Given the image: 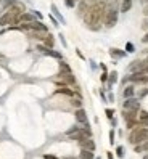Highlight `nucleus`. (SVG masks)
Segmentation results:
<instances>
[{"mask_svg": "<svg viewBox=\"0 0 148 159\" xmlns=\"http://www.w3.org/2000/svg\"><path fill=\"white\" fill-rule=\"evenodd\" d=\"M105 10H106V5L98 2L95 7H92L90 10L82 16L84 18V23H86V26L89 27V29H92V31H98L100 29V23L103 21Z\"/></svg>", "mask_w": 148, "mask_h": 159, "instance_id": "obj_1", "label": "nucleus"}, {"mask_svg": "<svg viewBox=\"0 0 148 159\" xmlns=\"http://www.w3.org/2000/svg\"><path fill=\"white\" fill-rule=\"evenodd\" d=\"M148 140V129L146 127H135L131 135H129V143L131 145H140Z\"/></svg>", "mask_w": 148, "mask_h": 159, "instance_id": "obj_2", "label": "nucleus"}, {"mask_svg": "<svg viewBox=\"0 0 148 159\" xmlns=\"http://www.w3.org/2000/svg\"><path fill=\"white\" fill-rule=\"evenodd\" d=\"M103 23H105L106 27H114L116 23H118V10L109 8L106 5V10H105V15H103Z\"/></svg>", "mask_w": 148, "mask_h": 159, "instance_id": "obj_3", "label": "nucleus"}, {"mask_svg": "<svg viewBox=\"0 0 148 159\" xmlns=\"http://www.w3.org/2000/svg\"><path fill=\"white\" fill-rule=\"evenodd\" d=\"M98 3V0H79V5H77V15L79 16H84L92 7H95Z\"/></svg>", "mask_w": 148, "mask_h": 159, "instance_id": "obj_4", "label": "nucleus"}, {"mask_svg": "<svg viewBox=\"0 0 148 159\" xmlns=\"http://www.w3.org/2000/svg\"><path fill=\"white\" fill-rule=\"evenodd\" d=\"M58 82L63 85H69V84H76V79H74L71 71H61L58 74Z\"/></svg>", "mask_w": 148, "mask_h": 159, "instance_id": "obj_5", "label": "nucleus"}, {"mask_svg": "<svg viewBox=\"0 0 148 159\" xmlns=\"http://www.w3.org/2000/svg\"><path fill=\"white\" fill-rule=\"evenodd\" d=\"M138 108H140V103H138V100H135L134 97L126 98V101H124V109H134V111H138Z\"/></svg>", "mask_w": 148, "mask_h": 159, "instance_id": "obj_6", "label": "nucleus"}, {"mask_svg": "<svg viewBox=\"0 0 148 159\" xmlns=\"http://www.w3.org/2000/svg\"><path fill=\"white\" fill-rule=\"evenodd\" d=\"M79 145H81V148H84V149H90V151H95V142L92 140L90 137L89 138H84V140H81L79 142Z\"/></svg>", "mask_w": 148, "mask_h": 159, "instance_id": "obj_7", "label": "nucleus"}, {"mask_svg": "<svg viewBox=\"0 0 148 159\" xmlns=\"http://www.w3.org/2000/svg\"><path fill=\"white\" fill-rule=\"evenodd\" d=\"M74 116H76V120L79 124H86V122H89L87 120V113L82 108H77L76 109V113H74Z\"/></svg>", "mask_w": 148, "mask_h": 159, "instance_id": "obj_8", "label": "nucleus"}, {"mask_svg": "<svg viewBox=\"0 0 148 159\" xmlns=\"http://www.w3.org/2000/svg\"><path fill=\"white\" fill-rule=\"evenodd\" d=\"M129 80H132V82H140V84H146L148 82V77H146V74L143 72H134L131 77H129Z\"/></svg>", "mask_w": 148, "mask_h": 159, "instance_id": "obj_9", "label": "nucleus"}, {"mask_svg": "<svg viewBox=\"0 0 148 159\" xmlns=\"http://www.w3.org/2000/svg\"><path fill=\"white\" fill-rule=\"evenodd\" d=\"M31 24V31H45L47 32V26H45L44 23H40V21H32V23H29Z\"/></svg>", "mask_w": 148, "mask_h": 159, "instance_id": "obj_10", "label": "nucleus"}, {"mask_svg": "<svg viewBox=\"0 0 148 159\" xmlns=\"http://www.w3.org/2000/svg\"><path fill=\"white\" fill-rule=\"evenodd\" d=\"M34 21V15L32 13H21L18 18V23H32Z\"/></svg>", "mask_w": 148, "mask_h": 159, "instance_id": "obj_11", "label": "nucleus"}, {"mask_svg": "<svg viewBox=\"0 0 148 159\" xmlns=\"http://www.w3.org/2000/svg\"><path fill=\"white\" fill-rule=\"evenodd\" d=\"M143 64H145V61H134L131 66H129V71L131 72H140L142 68H143Z\"/></svg>", "mask_w": 148, "mask_h": 159, "instance_id": "obj_12", "label": "nucleus"}, {"mask_svg": "<svg viewBox=\"0 0 148 159\" xmlns=\"http://www.w3.org/2000/svg\"><path fill=\"white\" fill-rule=\"evenodd\" d=\"M29 35L32 39H37V40H44L47 37V32L45 31H29Z\"/></svg>", "mask_w": 148, "mask_h": 159, "instance_id": "obj_13", "label": "nucleus"}, {"mask_svg": "<svg viewBox=\"0 0 148 159\" xmlns=\"http://www.w3.org/2000/svg\"><path fill=\"white\" fill-rule=\"evenodd\" d=\"M132 2H134V0H123V2H121V7H119L121 13H127L129 10H131V8H132Z\"/></svg>", "mask_w": 148, "mask_h": 159, "instance_id": "obj_14", "label": "nucleus"}, {"mask_svg": "<svg viewBox=\"0 0 148 159\" xmlns=\"http://www.w3.org/2000/svg\"><path fill=\"white\" fill-rule=\"evenodd\" d=\"M123 117H124L126 120H134V119L137 117V111H134V109H124Z\"/></svg>", "mask_w": 148, "mask_h": 159, "instance_id": "obj_15", "label": "nucleus"}, {"mask_svg": "<svg viewBox=\"0 0 148 159\" xmlns=\"http://www.w3.org/2000/svg\"><path fill=\"white\" fill-rule=\"evenodd\" d=\"M79 157H81V159H94L95 156H94V151H90V149H84V148H82V149H81Z\"/></svg>", "mask_w": 148, "mask_h": 159, "instance_id": "obj_16", "label": "nucleus"}, {"mask_svg": "<svg viewBox=\"0 0 148 159\" xmlns=\"http://www.w3.org/2000/svg\"><path fill=\"white\" fill-rule=\"evenodd\" d=\"M145 151H148V140L140 145H135V153H145Z\"/></svg>", "mask_w": 148, "mask_h": 159, "instance_id": "obj_17", "label": "nucleus"}, {"mask_svg": "<svg viewBox=\"0 0 148 159\" xmlns=\"http://www.w3.org/2000/svg\"><path fill=\"white\" fill-rule=\"evenodd\" d=\"M57 93H64V95H72V90H69L66 85H63V84H60L58 85V89H57Z\"/></svg>", "mask_w": 148, "mask_h": 159, "instance_id": "obj_18", "label": "nucleus"}, {"mask_svg": "<svg viewBox=\"0 0 148 159\" xmlns=\"http://www.w3.org/2000/svg\"><path fill=\"white\" fill-rule=\"evenodd\" d=\"M134 93H135L134 85H127V87L124 89V97H126V98H131V97H134Z\"/></svg>", "mask_w": 148, "mask_h": 159, "instance_id": "obj_19", "label": "nucleus"}, {"mask_svg": "<svg viewBox=\"0 0 148 159\" xmlns=\"http://www.w3.org/2000/svg\"><path fill=\"white\" fill-rule=\"evenodd\" d=\"M44 42H45V47H49V48H53V45H55V40H53V35L47 34V37H45V39H44Z\"/></svg>", "mask_w": 148, "mask_h": 159, "instance_id": "obj_20", "label": "nucleus"}, {"mask_svg": "<svg viewBox=\"0 0 148 159\" xmlns=\"http://www.w3.org/2000/svg\"><path fill=\"white\" fill-rule=\"evenodd\" d=\"M109 53H111V57H116V58H123L124 55H126L124 52H118L116 48H111V50H109Z\"/></svg>", "mask_w": 148, "mask_h": 159, "instance_id": "obj_21", "label": "nucleus"}, {"mask_svg": "<svg viewBox=\"0 0 148 159\" xmlns=\"http://www.w3.org/2000/svg\"><path fill=\"white\" fill-rule=\"evenodd\" d=\"M119 3H121V0H109V2H108V7L118 10V8H119Z\"/></svg>", "mask_w": 148, "mask_h": 159, "instance_id": "obj_22", "label": "nucleus"}, {"mask_svg": "<svg viewBox=\"0 0 148 159\" xmlns=\"http://www.w3.org/2000/svg\"><path fill=\"white\" fill-rule=\"evenodd\" d=\"M118 80V72L113 71V72H109V84H114Z\"/></svg>", "mask_w": 148, "mask_h": 159, "instance_id": "obj_23", "label": "nucleus"}, {"mask_svg": "<svg viewBox=\"0 0 148 159\" xmlns=\"http://www.w3.org/2000/svg\"><path fill=\"white\" fill-rule=\"evenodd\" d=\"M116 154H118V157H124V148L123 146H118L116 148Z\"/></svg>", "mask_w": 148, "mask_h": 159, "instance_id": "obj_24", "label": "nucleus"}, {"mask_svg": "<svg viewBox=\"0 0 148 159\" xmlns=\"http://www.w3.org/2000/svg\"><path fill=\"white\" fill-rule=\"evenodd\" d=\"M71 103H72V106H76V108H81L82 106V101L81 100H76V98L71 100Z\"/></svg>", "mask_w": 148, "mask_h": 159, "instance_id": "obj_25", "label": "nucleus"}, {"mask_svg": "<svg viewBox=\"0 0 148 159\" xmlns=\"http://www.w3.org/2000/svg\"><path fill=\"white\" fill-rule=\"evenodd\" d=\"M135 48H134V45L131 43V42H127V45H126V52H129V53H132Z\"/></svg>", "mask_w": 148, "mask_h": 159, "instance_id": "obj_26", "label": "nucleus"}, {"mask_svg": "<svg viewBox=\"0 0 148 159\" xmlns=\"http://www.w3.org/2000/svg\"><path fill=\"white\" fill-rule=\"evenodd\" d=\"M60 68H61V71H71V69H69V66H68V64L64 63V61H61V63H60Z\"/></svg>", "mask_w": 148, "mask_h": 159, "instance_id": "obj_27", "label": "nucleus"}, {"mask_svg": "<svg viewBox=\"0 0 148 159\" xmlns=\"http://www.w3.org/2000/svg\"><path fill=\"white\" fill-rule=\"evenodd\" d=\"M105 113H106V117H109V119H113V114H114V111H113V109H106Z\"/></svg>", "mask_w": 148, "mask_h": 159, "instance_id": "obj_28", "label": "nucleus"}, {"mask_svg": "<svg viewBox=\"0 0 148 159\" xmlns=\"http://www.w3.org/2000/svg\"><path fill=\"white\" fill-rule=\"evenodd\" d=\"M142 29L148 31V18H145V20H143V23H142Z\"/></svg>", "mask_w": 148, "mask_h": 159, "instance_id": "obj_29", "label": "nucleus"}, {"mask_svg": "<svg viewBox=\"0 0 148 159\" xmlns=\"http://www.w3.org/2000/svg\"><path fill=\"white\" fill-rule=\"evenodd\" d=\"M109 143L111 145L114 143V130H111V132H109Z\"/></svg>", "mask_w": 148, "mask_h": 159, "instance_id": "obj_30", "label": "nucleus"}, {"mask_svg": "<svg viewBox=\"0 0 148 159\" xmlns=\"http://www.w3.org/2000/svg\"><path fill=\"white\" fill-rule=\"evenodd\" d=\"M140 72H143V74H148V63L145 61V64H143V68H142V71Z\"/></svg>", "mask_w": 148, "mask_h": 159, "instance_id": "obj_31", "label": "nucleus"}, {"mask_svg": "<svg viewBox=\"0 0 148 159\" xmlns=\"http://www.w3.org/2000/svg\"><path fill=\"white\" fill-rule=\"evenodd\" d=\"M140 119H148V113H146V111H142V113H140Z\"/></svg>", "mask_w": 148, "mask_h": 159, "instance_id": "obj_32", "label": "nucleus"}, {"mask_svg": "<svg viewBox=\"0 0 148 159\" xmlns=\"http://www.w3.org/2000/svg\"><path fill=\"white\" fill-rule=\"evenodd\" d=\"M44 159H58V157H57V156H52V154H45Z\"/></svg>", "mask_w": 148, "mask_h": 159, "instance_id": "obj_33", "label": "nucleus"}, {"mask_svg": "<svg viewBox=\"0 0 148 159\" xmlns=\"http://www.w3.org/2000/svg\"><path fill=\"white\" fill-rule=\"evenodd\" d=\"M142 42H143V43H148V31H146V34L143 35V39H142Z\"/></svg>", "mask_w": 148, "mask_h": 159, "instance_id": "obj_34", "label": "nucleus"}, {"mask_svg": "<svg viewBox=\"0 0 148 159\" xmlns=\"http://www.w3.org/2000/svg\"><path fill=\"white\" fill-rule=\"evenodd\" d=\"M64 2H66L68 7H74V0H64Z\"/></svg>", "mask_w": 148, "mask_h": 159, "instance_id": "obj_35", "label": "nucleus"}, {"mask_svg": "<svg viewBox=\"0 0 148 159\" xmlns=\"http://www.w3.org/2000/svg\"><path fill=\"white\" fill-rule=\"evenodd\" d=\"M106 79H108V74H106V72H103V74H101V82H105Z\"/></svg>", "mask_w": 148, "mask_h": 159, "instance_id": "obj_36", "label": "nucleus"}, {"mask_svg": "<svg viewBox=\"0 0 148 159\" xmlns=\"http://www.w3.org/2000/svg\"><path fill=\"white\" fill-rule=\"evenodd\" d=\"M50 20H52V23H53L55 26H58V23H57V20H55V18H53V16H50Z\"/></svg>", "mask_w": 148, "mask_h": 159, "instance_id": "obj_37", "label": "nucleus"}, {"mask_svg": "<svg viewBox=\"0 0 148 159\" xmlns=\"http://www.w3.org/2000/svg\"><path fill=\"white\" fill-rule=\"evenodd\" d=\"M106 156H108V159H114V157H113V153H109V151L106 153Z\"/></svg>", "mask_w": 148, "mask_h": 159, "instance_id": "obj_38", "label": "nucleus"}, {"mask_svg": "<svg viewBox=\"0 0 148 159\" xmlns=\"http://www.w3.org/2000/svg\"><path fill=\"white\" fill-rule=\"evenodd\" d=\"M98 2H100V3H105V5H108L109 0H98Z\"/></svg>", "mask_w": 148, "mask_h": 159, "instance_id": "obj_39", "label": "nucleus"}, {"mask_svg": "<svg viewBox=\"0 0 148 159\" xmlns=\"http://www.w3.org/2000/svg\"><path fill=\"white\" fill-rule=\"evenodd\" d=\"M64 159H81V157H64Z\"/></svg>", "mask_w": 148, "mask_h": 159, "instance_id": "obj_40", "label": "nucleus"}, {"mask_svg": "<svg viewBox=\"0 0 148 159\" xmlns=\"http://www.w3.org/2000/svg\"><path fill=\"white\" fill-rule=\"evenodd\" d=\"M142 2H143V3H146V5H148V0H142Z\"/></svg>", "mask_w": 148, "mask_h": 159, "instance_id": "obj_41", "label": "nucleus"}, {"mask_svg": "<svg viewBox=\"0 0 148 159\" xmlns=\"http://www.w3.org/2000/svg\"><path fill=\"white\" fill-rule=\"evenodd\" d=\"M143 159H148V154H146V156H145V157H143Z\"/></svg>", "mask_w": 148, "mask_h": 159, "instance_id": "obj_42", "label": "nucleus"}, {"mask_svg": "<svg viewBox=\"0 0 148 159\" xmlns=\"http://www.w3.org/2000/svg\"><path fill=\"white\" fill-rule=\"evenodd\" d=\"M97 159H100V157H97Z\"/></svg>", "mask_w": 148, "mask_h": 159, "instance_id": "obj_43", "label": "nucleus"}, {"mask_svg": "<svg viewBox=\"0 0 148 159\" xmlns=\"http://www.w3.org/2000/svg\"><path fill=\"white\" fill-rule=\"evenodd\" d=\"M146 60H148V57H146Z\"/></svg>", "mask_w": 148, "mask_h": 159, "instance_id": "obj_44", "label": "nucleus"}]
</instances>
